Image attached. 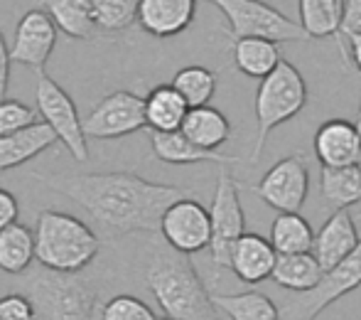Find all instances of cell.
I'll list each match as a JSON object with an SVG mask.
<instances>
[{
	"mask_svg": "<svg viewBox=\"0 0 361 320\" xmlns=\"http://www.w3.org/2000/svg\"><path fill=\"white\" fill-rule=\"evenodd\" d=\"M354 32H361V0H342V28H339V49L344 40Z\"/></svg>",
	"mask_w": 361,
	"mask_h": 320,
	"instance_id": "obj_35",
	"label": "cell"
},
{
	"mask_svg": "<svg viewBox=\"0 0 361 320\" xmlns=\"http://www.w3.org/2000/svg\"><path fill=\"white\" fill-rule=\"evenodd\" d=\"M99 235L79 217L42 210L35 225V259L52 271L79 273L99 256Z\"/></svg>",
	"mask_w": 361,
	"mask_h": 320,
	"instance_id": "obj_3",
	"label": "cell"
},
{
	"mask_svg": "<svg viewBox=\"0 0 361 320\" xmlns=\"http://www.w3.org/2000/svg\"><path fill=\"white\" fill-rule=\"evenodd\" d=\"M187 114H190V104L172 84L155 86L145 96V119L150 131H160V134L180 131Z\"/></svg>",
	"mask_w": 361,
	"mask_h": 320,
	"instance_id": "obj_21",
	"label": "cell"
},
{
	"mask_svg": "<svg viewBox=\"0 0 361 320\" xmlns=\"http://www.w3.org/2000/svg\"><path fill=\"white\" fill-rule=\"evenodd\" d=\"M150 146L152 155L157 160L167 162V165H197V162H219V165H233L241 158L236 155L219 153V150H207L202 146L192 143L182 131H170V134H160V131H150Z\"/></svg>",
	"mask_w": 361,
	"mask_h": 320,
	"instance_id": "obj_17",
	"label": "cell"
},
{
	"mask_svg": "<svg viewBox=\"0 0 361 320\" xmlns=\"http://www.w3.org/2000/svg\"><path fill=\"white\" fill-rule=\"evenodd\" d=\"M281 62V42H273V40L266 37L233 40V64L246 77L266 79Z\"/></svg>",
	"mask_w": 361,
	"mask_h": 320,
	"instance_id": "obj_22",
	"label": "cell"
},
{
	"mask_svg": "<svg viewBox=\"0 0 361 320\" xmlns=\"http://www.w3.org/2000/svg\"><path fill=\"white\" fill-rule=\"evenodd\" d=\"M39 182L89 215L106 239H121L135 232H160L165 212L190 190L150 182L135 172H86V175H42Z\"/></svg>",
	"mask_w": 361,
	"mask_h": 320,
	"instance_id": "obj_1",
	"label": "cell"
},
{
	"mask_svg": "<svg viewBox=\"0 0 361 320\" xmlns=\"http://www.w3.org/2000/svg\"><path fill=\"white\" fill-rule=\"evenodd\" d=\"M324 268L319 266L317 256L312 251L305 254H278L276 268H273V281L281 288L293 293H307L322 278Z\"/></svg>",
	"mask_w": 361,
	"mask_h": 320,
	"instance_id": "obj_23",
	"label": "cell"
},
{
	"mask_svg": "<svg viewBox=\"0 0 361 320\" xmlns=\"http://www.w3.org/2000/svg\"><path fill=\"white\" fill-rule=\"evenodd\" d=\"M329 5H334V8H342V0H327Z\"/></svg>",
	"mask_w": 361,
	"mask_h": 320,
	"instance_id": "obj_40",
	"label": "cell"
},
{
	"mask_svg": "<svg viewBox=\"0 0 361 320\" xmlns=\"http://www.w3.org/2000/svg\"><path fill=\"white\" fill-rule=\"evenodd\" d=\"M359 242L361 239L357 225H354V217L347 210H334V215L314 235L312 254L317 256L319 266L327 271V268L337 266L339 261H344L359 247Z\"/></svg>",
	"mask_w": 361,
	"mask_h": 320,
	"instance_id": "obj_15",
	"label": "cell"
},
{
	"mask_svg": "<svg viewBox=\"0 0 361 320\" xmlns=\"http://www.w3.org/2000/svg\"><path fill=\"white\" fill-rule=\"evenodd\" d=\"M147 288L167 318L175 320H224L212 301V293L197 273L195 263L172 247L155 249L145 268Z\"/></svg>",
	"mask_w": 361,
	"mask_h": 320,
	"instance_id": "obj_2",
	"label": "cell"
},
{
	"mask_svg": "<svg viewBox=\"0 0 361 320\" xmlns=\"http://www.w3.org/2000/svg\"><path fill=\"white\" fill-rule=\"evenodd\" d=\"M278 251L261 235H243L231 251V271L243 283H261L273 276Z\"/></svg>",
	"mask_w": 361,
	"mask_h": 320,
	"instance_id": "obj_18",
	"label": "cell"
},
{
	"mask_svg": "<svg viewBox=\"0 0 361 320\" xmlns=\"http://www.w3.org/2000/svg\"><path fill=\"white\" fill-rule=\"evenodd\" d=\"M319 190L329 207L347 210L361 202V165L344 167H322Z\"/></svg>",
	"mask_w": 361,
	"mask_h": 320,
	"instance_id": "obj_26",
	"label": "cell"
},
{
	"mask_svg": "<svg viewBox=\"0 0 361 320\" xmlns=\"http://www.w3.org/2000/svg\"><path fill=\"white\" fill-rule=\"evenodd\" d=\"M35 104H37V114L42 116L44 124L57 134L59 143L72 153V158L76 162L89 160L84 119H79L74 99L44 72H37V81H35Z\"/></svg>",
	"mask_w": 361,
	"mask_h": 320,
	"instance_id": "obj_7",
	"label": "cell"
},
{
	"mask_svg": "<svg viewBox=\"0 0 361 320\" xmlns=\"http://www.w3.org/2000/svg\"><path fill=\"white\" fill-rule=\"evenodd\" d=\"M0 320H39V316L25 293H8L0 296Z\"/></svg>",
	"mask_w": 361,
	"mask_h": 320,
	"instance_id": "obj_34",
	"label": "cell"
},
{
	"mask_svg": "<svg viewBox=\"0 0 361 320\" xmlns=\"http://www.w3.org/2000/svg\"><path fill=\"white\" fill-rule=\"evenodd\" d=\"M197 3L200 0H140L138 25L152 37H175L195 23Z\"/></svg>",
	"mask_w": 361,
	"mask_h": 320,
	"instance_id": "obj_16",
	"label": "cell"
},
{
	"mask_svg": "<svg viewBox=\"0 0 361 320\" xmlns=\"http://www.w3.org/2000/svg\"><path fill=\"white\" fill-rule=\"evenodd\" d=\"M251 190L276 212H300L310 192V170L305 155L278 160Z\"/></svg>",
	"mask_w": 361,
	"mask_h": 320,
	"instance_id": "obj_11",
	"label": "cell"
},
{
	"mask_svg": "<svg viewBox=\"0 0 361 320\" xmlns=\"http://www.w3.org/2000/svg\"><path fill=\"white\" fill-rule=\"evenodd\" d=\"M160 235L167 247L182 251L187 256L204 251L212 244V215L202 202L192 197L177 200L165 212L160 225Z\"/></svg>",
	"mask_w": 361,
	"mask_h": 320,
	"instance_id": "obj_12",
	"label": "cell"
},
{
	"mask_svg": "<svg viewBox=\"0 0 361 320\" xmlns=\"http://www.w3.org/2000/svg\"><path fill=\"white\" fill-rule=\"evenodd\" d=\"M37 5L72 40H91L99 32L91 0H37Z\"/></svg>",
	"mask_w": 361,
	"mask_h": 320,
	"instance_id": "obj_20",
	"label": "cell"
},
{
	"mask_svg": "<svg viewBox=\"0 0 361 320\" xmlns=\"http://www.w3.org/2000/svg\"><path fill=\"white\" fill-rule=\"evenodd\" d=\"M37 124V111L18 99L0 101V138Z\"/></svg>",
	"mask_w": 361,
	"mask_h": 320,
	"instance_id": "obj_33",
	"label": "cell"
},
{
	"mask_svg": "<svg viewBox=\"0 0 361 320\" xmlns=\"http://www.w3.org/2000/svg\"><path fill=\"white\" fill-rule=\"evenodd\" d=\"M35 261V232L25 225H10L0 232V271L25 273Z\"/></svg>",
	"mask_w": 361,
	"mask_h": 320,
	"instance_id": "obj_27",
	"label": "cell"
},
{
	"mask_svg": "<svg viewBox=\"0 0 361 320\" xmlns=\"http://www.w3.org/2000/svg\"><path fill=\"white\" fill-rule=\"evenodd\" d=\"M212 261L219 268L231 266V251L246 235V215L241 207V185L231 172H219L214 200H212Z\"/></svg>",
	"mask_w": 361,
	"mask_h": 320,
	"instance_id": "obj_9",
	"label": "cell"
},
{
	"mask_svg": "<svg viewBox=\"0 0 361 320\" xmlns=\"http://www.w3.org/2000/svg\"><path fill=\"white\" fill-rule=\"evenodd\" d=\"M305 104H307V84H305L302 74L288 59H283L266 79H261V86L256 91L258 134L251 155L253 162L261 158L271 131L295 119L305 109Z\"/></svg>",
	"mask_w": 361,
	"mask_h": 320,
	"instance_id": "obj_5",
	"label": "cell"
},
{
	"mask_svg": "<svg viewBox=\"0 0 361 320\" xmlns=\"http://www.w3.org/2000/svg\"><path fill=\"white\" fill-rule=\"evenodd\" d=\"M101 320H157V318L145 301L128 296V293H121V296H114L101 308Z\"/></svg>",
	"mask_w": 361,
	"mask_h": 320,
	"instance_id": "obj_32",
	"label": "cell"
},
{
	"mask_svg": "<svg viewBox=\"0 0 361 320\" xmlns=\"http://www.w3.org/2000/svg\"><path fill=\"white\" fill-rule=\"evenodd\" d=\"M160 320H175V318H167V316H165V318H160Z\"/></svg>",
	"mask_w": 361,
	"mask_h": 320,
	"instance_id": "obj_41",
	"label": "cell"
},
{
	"mask_svg": "<svg viewBox=\"0 0 361 320\" xmlns=\"http://www.w3.org/2000/svg\"><path fill=\"white\" fill-rule=\"evenodd\" d=\"M212 301L228 320H283L281 306L261 291L212 293Z\"/></svg>",
	"mask_w": 361,
	"mask_h": 320,
	"instance_id": "obj_25",
	"label": "cell"
},
{
	"mask_svg": "<svg viewBox=\"0 0 361 320\" xmlns=\"http://www.w3.org/2000/svg\"><path fill=\"white\" fill-rule=\"evenodd\" d=\"M23 291L37 308L42 320H91L96 291L79 273L39 268L23 283Z\"/></svg>",
	"mask_w": 361,
	"mask_h": 320,
	"instance_id": "obj_4",
	"label": "cell"
},
{
	"mask_svg": "<svg viewBox=\"0 0 361 320\" xmlns=\"http://www.w3.org/2000/svg\"><path fill=\"white\" fill-rule=\"evenodd\" d=\"M271 244L278 254H305L312 251L314 232L300 212H278L271 227Z\"/></svg>",
	"mask_w": 361,
	"mask_h": 320,
	"instance_id": "obj_28",
	"label": "cell"
},
{
	"mask_svg": "<svg viewBox=\"0 0 361 320\" xmlns=\"http://www.w3.org/2000/svg\"><path fill=\"white\" fill-rule=\"evenodd\" d=\"M10 64H13V57H10V47L5 42L3 28H0V101H5V94H8Z\"/></svg>",
	"mask_w": 361,
	"mask_h": 320,
	"instance_id": "obj_37",
	"label": "cell"
},
{
	"mask_svg": "<svg viewBox=\"0 0 361 320\" xmlns=\"http://www.w3.org/2000/svg\"><path fill=\"white\" fill-rule=\"evenodd\" d=\"M18 215H20V205L15 200V195L5 190V187H0V232L8 230L10 225H15Z\"/></svg>",
	"mask_w": 361,
	"mask_h": 320,
	"instance_id": "obj_36",
	"label": "cell"
},
{
	"mask_svg": "<svg viewBox=\"0 0 361 320\" xmlns=\"http://www.w3.org/2000/svg\"><path fill=\"white\" fill-rule=\"evenodd\" d=\"M57 32L59 28L42 8L27 10L20 18L18 28H15V40L10 45L13 62L25 64V67L35 69V72H42L49 54L54 52Z\"/></svg>",
	"mask_w": 361,
	"mask_h": 320,
	"instance_id": "obj_13",
	"label": "cell"
},
{
	"mask_svg": "<svg viewBox=\"0 0 361 320\" xmlns=\"http://www.w3.org/2000/svg\"><path fill=\"white\" fill-rule=\"evenodd\" d=\"M300 25L310 40L339 37L342 28V8H334L327 0H298Z\"/></svg>",
	"mask_w": 361,
	"mask_h": 320,
	"instance_id": "obj_29",
	"label": "cell"
},
{
	"mask_svg": "<svg viewBox=\"0 0 361 320\" xmlns=\"http://www.w3.org/2000/svg\"><path fill=\"white\" fill-rule=\"evenodd\" d=\"M172 86L182 94V99L190 104V109L197 106H209L212 96L216 94V74L200 64L182 67L172 79Z\"/></svg>",
	"mask_w": 361,
	"mask_h": 320,
	"instance_id": "obj_30",
	"label": "cell"
},
{
	"mask_svg": "<svg viewBox=\"0 0 361 320\" xmlns=\"http://www.w3.org/2000/svg\"><path fill=\"white\" fill-rule=\"evenodd\" d=\"M342 57L344 62L349 64V59L354 62V67L361 72V32H354L344 40V47H342Z\"/></svg>",
	"mask_w": 361,
	"mask_h": 320,
	"instance_id": "obj_38",
	"label": "cell"
},
{
	"mask_svg": "<svg viewBox=\"0 0 361 320\" xmlns=\"http://www.w3.org/2000/svg\"><path fill=\"white\" fill-rule=\"evenodd\" d=\"M145 126V99L133 91H114L84 116L86 138L96 141L123 138V136L138 134Z\"/></svg>",
	"mask_w": 361,
	"mask_h": 320,
	"instance_id": "obj_10",
	"label": "cell"
},
{
	"mask_svg": "<svg viewBox=\"0 0 361 320\" xmlns=\"http://www.w3.org/2000/svg\"><path fill=\"white\" fill-rule=\"evenodd\" d=\"M96 23L104 32H123L138 23L140 0H91Z\"/></svg>",
	"mask_w": 361,
	"mask_h": 320,
	"instance_id": "obj_31",
	"label": "cell"
},
{
	"mask_svg": "<svg viewBox=\"0 0 361 320\" xmlns=\"http://www.w3.org/2000/svg\"><path fill=\"white\" fill-rule=\"evenodd\" d=\"M314 155L322 167L359 165L361 143L357 124L344 119H329L314 134Z\"/></svg>",
	"mask_w": 361,
	"mask_h": 320,
	"instance_id": "obj_14",
	"label": "cell"
},
{
	"mask_svg": "<svg viewBox=\"0 0 361 320\" xmlns=\"http://www.w3.org/2000/svg\"><path fill=\"white\" fill-rule=\"evenodd\" d=\"M221 10L228 20V35L241 37H266L273 42H305L307 32L302 25L290 20L281 10L263 0H207Z\"/></svg>",
	"mask_w": 361,
	"mask_h": 320,
	"instance_id": "obj_6",
	"label": "cell"
},
{
	"mask_svg": "<svg viewBox=\"0 0 361 320\" xmlns=\"http://www.w3.org/2000/svg\"><path fill=\"white\" fill-rule=\"evenodd\" d=\"M57 141V134L44 121H37L27 129L3 136L0 138V172L13 170V167H20L27 160L37 158L39 153L52 148Z\"/></svg>",
	"mask_w": 361,
	"mask_h": 320,
	"instance_id": "obj_19",
	"label": "cell"
},
{
	"mask_svg": "<svg viewBox=\"0 0 361 320\" xmlns=\"http://www.w3.org/2000/svg\"><path fill=\"white\" fill-rule=\"evenodd\" d=\"M180 131L192 143L207 150H219L231 136V124L214 106H197V109H190Z\"/></svg>",
	"mask_w": 361,
	"mask_h": 320,
	"instance_id": "obj_24",
	"label": "cell"
},
{
	"mask_svg": "<svg viewBox=\"0 0 361 320\" xmlns=\"http://www.w3.org/2000/svg\"><path fill=\"white\" fill-rule=\"evenodd\" d=\"M357 131H359V143H361V94H359V114H357ZM359 165H361V155H359Z\"/></svg>",
	"mask_w": 361,
	"mask_h": 320,
	"instance_id": "obj_39",
	"label": "cell"
},
{
	"mask_svg": "<svg viewBox=\"0 0 361 320\" xmlns=\"http://www.w3.org/2000/svg\"><path fill=\"white\" fill-rule=\"evenodd\" d=\"M361 286V242L337 266L327 268L319 283L307 293H298L281 306L283 320H314L327 306Z\"/></svg>",
	"mask_w": 361,
	"mask_h": 320,
	"instance_id": "obj_8",
	"label": "cell"
}]
</instances>
